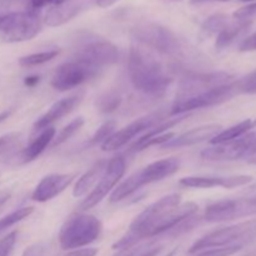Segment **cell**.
<instances>
[{
  "label": "cell",
  "instance_id": "obj_3",
  "mask_svg": "<svg viewBox=\"0 0 256 256\" xmlns=\"http://www.w3.org/2000/svg\"><path fill=\"white\" fill-rule=\"evenodd\" d=\"M102 232V224L96 216L85 212H75L62 226L59 242L62 249H82L94 242Z\"/></svg>",
  "mask_w": 256,
  "mask_h": 256
},
{
  "label": "cell",
  "instance_id": "obj_9",
  "mask_svg": "<svg viewBox=\"0 0 256 256\" xmlns=\"http://www.w3.org/2000/svg\"><path fill=\"white\" fill-rule=\"evenodd\" d=\"M202 158L210 162H235L254 158L256 155V132H248L242 138L212 145L202 152Z\"/></svg>",
  "mask_w": 256,
  "mask_h": 256
},
{
  "label": "cell",
  "instance_id": "obj_50",
  "mask_svg": "<svg viewBox=\"0 0 256 256\" xmlns=\"http://www.w3.org/2000/svg\"><path fill=\"white\" fill-rule=\"evenodd\" d=\"M254 126H256V122H254Z\"/></svg>",
  "mask_w": 256,
  "mask_h": 256
},
{
  "label": "cell",
  "instance_id": "obj_41",
  "mask_svg": "<svg viewBox=\"0 0 256 256\" xmlns=\"http://www.w3.org/2000/svg\"><path fill=\"white\" fill-rule=\"evenodd\" d=\"M44 255V246L40 244L32 245V246L26 248L22 256H42Z\"/></svg>",
  "mask_w": 256,
  "mask_h": 256
},
{
  "label": "cell",
  "instance_id": "obj_46",
  "mask_svg": "<svg viewBox=\"0 0 256 256\" xmlns=\"http://www.w3.org/2000/svg\"><path fill=\"white\" fill-rule=\"evenodd\" d=\"M176 252H178V249H174L172 252H170L169 254H166L165 256H175V255H176Z\"/></svg>",
  "mask_w": 256,
  "mask_h": 256
},
{
  "label": "cell",
  "instance_id": "obj_39",
  "mask_svg": "<svg viewBox=\"0 0 256 256\" xmlns=\"http://www.w3.org/2000/svg\"><path fill=\"white\" fill-rule=\"evenodd\" d=\"M239 50L242 52H256V32L249 35V36L242 40L239 46Z\"/></svg>",
  "mask_w": 256,
  "mask_h": 256
},
{
  "label": "cell",
  "instance_id": "obj_17",
  "mask_svg": "<svg viewBox=\"0 0 256 256\" xmlns=\"http://www.w3.org/2000/svg\"><path fill=\"white\" fill-rule=\"evenodd\" d=\"M82 98H84V92H79L55 102L54 104L49 108V110L34 122V129H45V128L50 126L54 122L60 120L62 118H64L65 115L70 114V112L82 102Z\"/></svg>",
  "mask_w": 256,
  "mask_h": 256
},
{
  "label": "cell",
  "instance_id": "obj_26",
  "mask_svg": "<svg viewBox=\"0 0 256 256\" xmlns=\"http://www.w3.org/2000/svg\"><path fill=\"white\" fill-rule=\"evenodd\" d=\"M59 54H60L59 49H52V50H45V52H34V54H29L20 58L19 65L22 68L36 66V65H42L44 64V62H50V60L55 59Z\"/></svg>",
  "mask_w": 256,
  "mask_h": 256
},
{
  "label": "cell",
  "instance_id": "obj_15",
  "mask_svg": "<svg viewBox=\"0 0 256 256\" xmlns=\"http://www.w3.org/2000/svg\"><path fill=\"white\" fill-rule=\"evenodd\" d=\"M252 182L249 175H234V176H186L180 179V185L192 189H212V188H234L244 186Z\"/></svg>",
  "mask_w": 256,
  "mask_h": 256
},
{
  "label": "cell",
  "instance_id": "obj_37",
  "mask_svg": "<svg viewBox=\"0 0 256 256\" xmlns=\"http://www.w3.org/2000/svg\"><path fill=\"white\" fill-rule=\"evenodd\" d=\"M64 2L65 0H28L26 10L38 12L42 9H44V8L55 6V5H59Z\"/></svg>",
  "mask_w": 256,
  "mask_h": 256
},
{
  "label": "cell",
  "instance_id": "obj_8",
  "mask_svg": "<svg viewBox=\"0 0 256 256\" xmlns=\"http://www.w3.org/2000/svg\"><path fill=\"white\" fill-rule=\"evenodd\" d=\"M236 94H239L238 82H232L230 84L222 85V86L214 88V89H210L208 92H200L196 95H192V96L176 98L174 104L172 105L170 114L178 116V115L189 114L192 110L216 106L222 102H229Z\"/></svg>",
  "mask_w": 256,
  "mask_h": 256
},
{
  "label": "cell",
  "instance_id": "obj_25",
  "mask_svg": "<svg viewBox=\"0 0 256 256\" xmlns=\"http://www.w3.org/2000/svg\"><path fill=\"white\" fill-rule=\"evenodd\" d=\"M228 25H229V18H228V15L222 14V12L214 14L204 20V22L202 24V34H204L205 36L218 35Z\"/></svg>",
  "mask_w": 256,
  "mask_h": 256
},
{
  "label": "cell",
  "instance_id": "obj_32",
  "mask_svg": "<svg viewBox=\"0 0 256 256\" xmlns=\"http://www.w3.org/2000/svg\"><path fill=\"white\" fill-rule=\"evenodd\" d=\"M232 18L240 22H252L256 18V2H250V4H246L235 10Z\"/></svg>",
  "mask_w": 256,
  "mask_h": 256
},
{
  "label": "cell",
  "instance_id": "obj_2",
  "mask_svg": "<svg viewBox=\"0 0 256 256\" xmlns=\"http://www.w3.org/2000/svg\"><path fill=\"white\" fill-rule=\"evenodd\" d=\"M128 72L132 86L152 96L164 94L174 80L152 52L136 45L130 48Z\"/></svg>",
  "mask_w": 256,
  "mask_h": 256
},
{
  "label": "cell",
  "instance_id": "obj_42",
  "mask_svg": "<svg viewBox=\"0 0 256 256\" xmlns=\"http://www.w3.org/2000/svg\"><path fill=\"white\" fill-rule=\"evenodd\" d=\"M12 4V2H10V0H0V19H2L5 14L10 12H8V9H9V6Z\"/></svg>",
  "mask_w": 256,
  "mask_h": 256
},
{
  "label": "cell",
  "instance_id": "obj_36",
  "mask_svg": "<svg viewBox=\"0 0 256 256\" xmlns=\"http://www.w3.org/2000/svg\"><path fill=\"white\" fill-rule=\"evenodd\" d=\"M18 240V232H12L0 240V256H10Z\"/></svg>",
  "mask_w": 256,
  "mask_h": 256
},
{
  "label": "cell",
  "instance_id": "obj_12",
  "mask_svg": "<svg viewBox=\"0 0 256 256\" xmlns=\"http://www.w3.org/2000/svg\"><path fill=\"white\" fill-rule=\"evenodd\" d=\"M125 170H126V162H125L124 156L116 155L112 159H110L108 162L106 169L104 170L102 175L100 176L96 186L80 204V212H86L88 209H92V206L99 204L114 189L115 185L120 182V179L124 176Z\"/></svg>",
  "mask_w": 256,
  "mask_h": 256
},
{
  "label": "cell",
  "instance_id": "obj_7",
  "mask_svg": "<svg viewBox=\"0 0 256 256\" xmlns=\"http://www.w3.org/2000/svg\"><path fill=\"white\" fill-rule=\"evenodd\" d=\"M42 32V19L36 12H10L0 19V36L8 42L32 40Z\"/></svg>",
  "mask_w": 256,
  "mask_h": 256
},
{
  "label": "cell",
  "instance_id": "obj_4",
  "mask_svg": "<svg viewBox=\"0 0 256 256\" xmlns=\"http://www.w3.org/2000/svg\"><path fill=\"white\" fill-rule=\"evenodd\" d=\"M132 36L138 42L160 54L176 59L182 58L185 54V46L178 35L169 28L158 22H144L135 25L132 29Z\"/></svg>",
  "mask_w": 256,
  "mask_h": 256
},
{
  "label": "cell",
  "instance_id": "obj_33",
  "mask_svg": "<svg viewBox=\"0 0 256 256\" xmlns=\"http://www.w3.org/2000/svg\"><path fill=\"white\" fill-rule=\"evenodd\" d=\"M162 250V245H158L155 242H149V244L140 245V246L135 248V249H132L124 256H156Z\"/></svg>",
  "mask_w": 256,
  "mask_h": 256
},
{
  "label": "cell",
  "instance_id": "obj_31",
  "mask_svg": "<svg viewBox=\"0 0 256 256\" xmlns=\"http://www.w3.org/2000/svg\"><path fill=\"white\" fill-rule=\"evenodd\" d=\"M115 129H116V122H114V120H108V122H105L104 124L95 132V134L92 135V138L89 142V145L102 144L105 140L109 139V138L114 134Z\"/></svg>",
  "mask_w": 256,
  "mask_h": 256
},
{
  "label": "cell",
  "instance_id": "obj_47",
  "mask_svg": "<svg viewBox=\"0 0 256 256\" xmlns=\"http://www.w3.org/2000/svg\"><path fill=\"white\" fill-rule=\"evenodd\" d=\"M249 162H250V164H252V165H256V156L252 158V159L249 160Z\"/></svg>",
  "mask_w": 256,
  "mask_h": 256
},
{
  "label": "cell",
  "instance_id": "obj_21",
  "mask_svg": "<svg viewBox=\"0 0 256 256\" xmlns=\"http://www.w3.org/2000/svg\"><path fill=\"white\" fill-rule=\"evenodd\" d=\"M55 138V129L52 126H48L45 129L42 130L39 135L22 150V162H32V160L36 159L45 149L46 146H49L52 144V142Z\"/></svg>",
  "mask_w": 256,
  "mask_h": 256
},
{
  "label": "cell",
  "instance_id": "obj_29",
  "mask_svg": "<svg viewBox=\"0 0 256 256\" xmlns=\"http://www.w3.org/2000/svg\"><path fill=\"white\" fill-rule=\"evenodd\" d=\"M82 125H84V119L82 116L75 118L72 122H70L66 126H64V129H62V132L54 138V140L52 142V148H56L59 145L64 144L65 142H68L75 132H79V129Z\"/></svg>",
  "mask_w": 256,
  "mask_h": 256
},
{
  "label": "cell",
  "instance_id": "obj_20",
  "mask_svg": "<svg viewBox=\"0 0 256 256\" xmlns=\"http://www.w3.org/2000/svg\"><path fill=\"white\" fill-rule=\"evenodd\" d=\"M84 6V0H65L64 2L49 8L44 15V22L48 26H62L74 19Z\"/></svg>",
  "mask_w": 256,
  "mask_h": 256
},
{
  "label": "cell",
  "instance_id": "obj_43",
  "mask_svg": "<svg viewBox=\"0 0 256 256\" xmlns=\"http://www.w3.org/2000/svg\"><path fill=\"white\" fill-rule=\"evenodd\" d=\"M118 2H120V0H95V4H96L99 8L105 9V8L112 6V5L116 4Z\"/></svg>",
  "mask_w": 256,
  "mask_h": 256
},
{
  "label": "cell",
  "instance_id": "obj_45",
  "mask_svg": "<svg viewBox=\"0 0 256 256\" xmlns=\"http://www.w3.org/2000/svg\"><path fill=\"white\" fill-rule=\"evenodd\" d=\"M12 109H8V110H4V112H0V122H5V120H6L8 118L12 115Z\"/></svg>",
  "mask_w": 256,
  "mask_h": 256
},
{
  "label": "cell",
  "instance_id": "obj_5",
  "mask_svg": "<svg viewBox=\"0 0 256 256\" xmlns=\"http://www.w3.org/2000/svg\"><path fill=\"white\" fill-rule=\"evenodd\" d=\"M256 238V220L239 222L230 226L220 228L209 234L204 235L192 245L189 254H196L202 250L214 249V248H226L234 245H242L252 242Z\"/></svg>",
  "mask_w": 256,
  "mask_h": 256
},
{
  "label": "cell",
  "instance_id": "obj_28",
  "mask_svg": "<svg viewBox=\"0 0 256 256\" xmlns=\"http://www.w3.org/2000/svg\"><path fill=\"white\" fill-rule=\"evenodd\" d=\"M34 212V208L32 206H24V208H20V209L15 210V212H10V214L5 215L4 218L0 219V232H2L4 230L9 229L12 228V225L18 224L22 220L26 219L32 212Z\"/></svg>",
  "mask_w": 256,
  "mask_h": 256
},
{
  "label": "cell",
  "instance_id": "obj_16",
  "mask_svg": "<svg viewBox=\"0 0 256 256\" xmlns=\"http://www.w3.org/2000/svg\"><path fill=\"white\" fill-rule=\"evenodd\" d=\"M76 174H50L40 180L32 194V199L38 202H45L62 194L72 182Z\"/></svg>",
  "mask_w": 256,
  "mask_h": 256
},
{
  "label": "cell",
  "instance_id": "obj_49",
  "mask_svg": "<svg viewBox=\"0 0 256 256\" xmlns=\"http://www.w3.org/2000/svg\"><path fill=\"white\" fill-rule=\"evenodd\" d=\"M240 2H255L256 0H240Z\"/></svg>",
  "mask_w": 256,
  "mask_h": 256
},
{
  "label": "cell",
  "instance_id": "obj_19",
  "mask_svg": "<svg viewBox=\"0 0 256 256\" xmlns=\"http://www.w3.org/2000/svg\"><path fill=\"white\" fill-rule=\"evenodd\" d=\"M179 160L176 158H169V159H162L152 162L136 172L140 184H142V186H144V185L160 182V180H164L165 178L172 176L179 170Z\"/></svg>",
  "mask_w": 256,
  "mask_h": 256
},
{
  "label": "cell",
  "instance_id": "obj_40",
  "mask_svg": "<svg viewBox=\"0 0 256 256\" xmlns=\"http://www.w3.org/2000/svg\"><path fill=\"white\" fill-rule=\"evenodd\" d=\"M98 249L95 248H82V249H75L68 252L64 256H96Z\"/></svg>",
  "mask_w": 256,
  "mask_h": 256
},
{
  "label": "cell",
  "instance_id": "obj_44",
  "mask_svg": "<svg viewBox=\"0 0 256 256\" xmlns=\"http://www.w3.org/2000/svg\"><path fill=\"white\" fill-rule=\"evenodd\" d=\"M39 82V76H36V75H32V76H26L24 79V84L26 85V86H35V85Z\"/></svg>",
  "mask_w": 256,
  "mask_h": 256
},
{
  "label": "cell",
  "instance_id": "obj_14",
  "mask_svg": "<svg viewBox=\"0 0 256 256\" xmlns=\"http://www.w3.org/2000/svg\"><path fill=\"white\" fill-rule=\"evenodd\" d=\"M162 122H164V114L162 112H155L149 115H145V116L130 122L129 125L124 126L119 132H115L109 139L102 142V149L104 152H112V150L120 149L124 145H126L130 140L134 139L136 135L148 132Z\"/></svg>",
  "mask_w": 256,
  "mask_h": 256
},
{
  "label": "cell",
  "instance_id": "obj_24",
  "mask_svg": "<svg viewBox=\"0 0 256 256\" xmlns=\"http://www.w3.org/2000/svg\"><path fill=\"white\" fill-rule=\"evenodd\" d=\"M252 128H254V122H252V119H246L244 120V122H239V124L232 125V126L218 132V134L210 140V142H212V145H216L222 144V142H232V140H235L238 139V138H242V135L248 134Z\"/></svg>",
  "mask_w": 256,
  "mask_h": 256
},
{
  "label": "cell",
  "instance_id": "obj_30",
  "mask_svg": "<svg viewBox=\"0 0 256 256\" xmlns=\"http://www.w3.org/2000/svg\"><path fill=\"white\" fill-rule=\"evenodd\" d=\"M174 136V132H164V134L158 135V136L150 138V139L145 140V142H134V145L130 146V152H142V150L149 149V148L155 146V145H164L166 144L169 140H172Z\"/></svg>",
  "mask_w": 256,
  "mask_h": 256
},
{
  "label": "cell",
  "instance_id": "obj_23",
  "mask_svg": "<svg viewBox=\"0 0 256 256\" xmlns=\"http://www.w3.org/2000/svg\"><path fill=\"white\" fill-rule=\"evenodd\" d=\"M252 22H238L236 24H229L224 30L218 34L216 36V42H215V48L218 50L226 49L228 46L232 44L235 40L239 39L242 35H244L245 32L249 30Z\"/></svg>",
  "mask_w": 256,
  "mask_h": 256
},
{
  "label": "cell",
  "instance_id": "obj_27",
  "mask_svg": "<svg viewBox=\"0 0 256 256\" xmlns=\"http://www.w3.org/2000/svg\"><path fill=\"white\" fill-rule=\"evenodd\" d=\"M122 95L118 92H106L104 94L100 95L96 100V108L99 112H104V114H110V112H114L115 110H118L122 105Z\"/></svg>",
  "mask_w": 256,
  "mask_h": 256
},
{
  "label": "cell",
  "instance_id": "obj_34",
  "mask_svg": "<svg viewBox=\"0 0 256 256\" xmlns=\"http://www.w3.org/2000/svg\"><path fill=\"white\" fill-rule=\"evenodd\" d=\"M242 249V245H234V246L226 248H214V249L202 250V252H196L195 256H232L236 254V252H240Z\"/></svg>",
  "mask_w": 256,
  "mask_h": 256
},
{
  "label": "cell",
  "instance_id": "obj_13",
  "mask_svg": "<svg viewBox=\"0 0 256 256\" xmlns=\"http://www.w3.org/2000/svg\"><path fill=\"white\" fill-rule=\"evenodd\" d=\"M230 82H232V75L225 72H186L180 80V88L176 98L192 96Z\"/></svg>",
  "mask_w": 256,
  "mask_h": 256
},
{
  "label": "cell",
  "instance_id": "obj_11",
  "mask_svg": "<svg viewBox=\"0 0 256 256\" xmlns=\"http://www.w3.org/2000/svg\"><path fill=\"white\" fill-rule=\"evenodd\" d=\"M256 215V196L242 199H225L208 205L204 219L209 222H230Z\"/></svg>",
  "mask_w": 256,
  "mask_h": 256
},
{
  "label": "cell",
  "instance_id": "obj_35",
  "mask_svg": "<svg viewBox=\"0 0 256 256\" xmlns=\"http://www.w3.org/2000/svg\"><path fill=\"white\" fill-rule=\"evenodd\" d=\"M239 92L244 94H256V70L250 72L242 80H238Z\"/></svg>",
  "mask_w": 256,
  "mask_h": 256
},
{
  "label": "cell",
  "instance_id": "obj_22",
  "mask_svg": "<svg viewBox=\"0 0 256 256\" xmlns=\"http://www.w3.org/2000/svg\"><path fill=\"white\" fill-rule=\"evenodd\" d=\"M106 165L108 162L104 159L95 162V164L92 165L84 175H82L79 180H78L74 189H72V195H74L75 198H82V195L86 194V192H89V189H92V185L98 182V179H100V176L102 175L104 170L106 169Z\"/></svg>",
  "mask_w": 256,
  "mask_h": 256
},
{
  "label": "cell",
  "instance_id": "obj_48",
  "mask_svg": "<svg viewBox=\"0 0 256 256\" xmlns=\"http://www.w3.org/2000/svg\"><path fill=\"white\" fill-rule=\"evenodd\" d=\"M162 2H182V0H162Z\"/></svg>",
  "mask_w": 256,
  "mask_h": 256
},
{
  "label": "cell",
  "instance_id": "obj_6",
  "mask_svg": "<svg viewBox=\"0 0 256 256\" xmlns=\"http://www.w3.org/2000/svg\"><path fill=\"white\" fill-rule=\"evenodd\" d=\"M119 58L120 52L116 45L104 38L84 32L78 39L75 59L102 70V68L116 64Z\"/></svg>",
  "mask_w": 256,
  "mask_h": 256
},
{
  "label": "cell",
  "instance_id": "obj_38",
  "mask_svg": "<svg viewBox=\"0 0 256 256\" xmlns=\"http://www.w3.org/2000/svg\"><path fill=\"white\" fill-rule=\"evenodd\" d=\"M18 139H19L18 132H9L0 136V155L6 152L10 146H12L18 142Z\"/></svg>",
  "mask_w": 256,
  "mask_h": 256
},
{
  "label": "cell",
  "instance_id": "obj_1",
  "mask_svg": "<svg viewBox=\"0 0 256 256\" xmlns=\"http://www.w3.org/2000/svg\"><path fill=\"white\" fill-rule=\"evenodd\" d=\"M195 202L182 204L180 194H169L145 208L130 224L126 234L112 245L114 250H129L144 239L166 234L180 222L198 214Z\"/></svg>",
  "mask_w": 256,
  "mask_h": 256
},
{
  "label": "cell",
  "instance_id": "obj_18",
  "mask_svg": "<svg viewBox=\"0 0 256 256\" xmlns=\"http://www.w3.org/2000/svg\"><path fill=\"white\" fill-rule=\"evenodd\" d=\"M222 128L218 124H208L202 125V126L194 128V129L189 130V132H184V134L179 135L176 138H172V140L166 142V144L162 145L164 149H179V148L184 146H192V145L200 144L206 140H212L218 132H222Z\"/></svg>",
  "mask_w": 256,
  "mask_h": 256
},
{
  "label": "cell",
  "instance_id": "obj_10",
  "mask_svg": "<svg viewBox=\"0 0 256 256\" xmlns=\"http://www.w3.org/2000/svg\"><path fill=\"white\" fill-rule=\"evenodd\" d=\"M100 72L102 69L86 64L82 60H70L55 70L52 79V86L59 92H68L94 79L100 74Z\"/></svg>",
  "mask_w": 256,
  "mask_h": 256
}]
</instances>
